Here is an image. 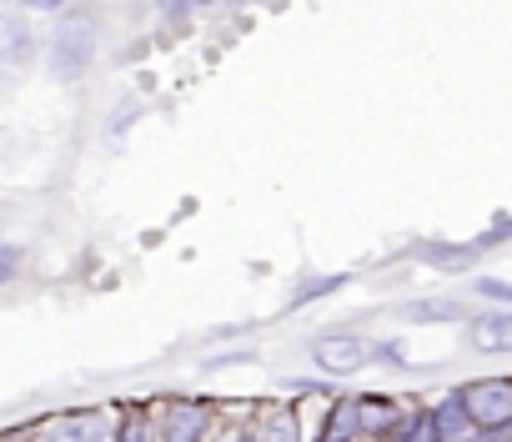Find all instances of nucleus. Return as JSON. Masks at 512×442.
Returning a JSON list of instances; mask_svg holds the SVG:
<instances>
[{"instance_id":"nucleus-20","label":"nucleus","mask_w":512,"mask_h":442,"mask_svg":"<svg viewBox=\"0 0 512 442\" xmlns=\"http://www.w3.org/2000/svg\"><path fill=\"white\" fill-rule=\"evenodd\" d=\"M186 6H211V0H186Z\"/></svg>"},{"instance_id":"nucleus-11","label":"nucleus","mask_w":512,"mask_h":442,"mask_svg":"<svg viewBox=\"0 0 512 442\" xmlns=\"http://www.w3.org/2000/svg\"><path fill=\"white\" fill-rule=\"evenodd\" d=\"M151 437H156V417H151L146 407H126V412L116 417L111 442H151Z\"/></svg>"},{"instance_id":"nucleus-6","label":"nucleus","mask_w":512,"mask_h":442,"mask_svg":"<svg viewBox=\"0 0 512 442\" xmlns=\"http://www.w3.org/2000/svg\"><path fill=\"white\" fill-rule=\"evenodd\" d=\"M427 412H432V422H437L442 442H467V437L477 432V427H472V412H467V402H462V387H452V392L432 397V402H427Z\"/></svg>"},{"instance_id":"nucleus-7","label":"nucleus","mask_w":512,"mask_h":442,"mask_svg":"<svg viewBox=\"0 0 512 442\" xmlns=\"http://www.w3.org/2000/svg\"><path fill=\"white\" fill-rule=\"evenodd\" d=\"M407 407L397 397H382V392H367L362 397V442H387L397 427H402Z\"/></svg>"},{"instance_id":"nucleus-5","label":"nucleus","mask_w":512,"mask_h":442,"mask_svg":"<svg viewBox=\"0 0 512 442\" xmlns=\"http://www.w3.org/2000/svg\"><path fill=\"white\" fill-rule=\"evenodd\" d=\"M251 442H307V437H302V412H297V402H272V407L256 412Z\"/></svg>"},{"instance_id":"nucleus-3","label":"nucleus","mask_w":512,"mask_h":442,"mask_svg":"<svg viewBox=\"0 0 512 442\" xmlns=\"http://www.w3.org/2000/svg\"><path fill=\"white\" fill-rule=\"evenodd\" d=\"M312 362L327 377H352L372 362V342H362L352 332H327V337H312Z\"/></svg>"},{"instance_id":"nucleus-16","label":"nucleus","mask_w":512,"mask_h":442,"mask_svg":"<svg viewBox=\"0 0 512 442\" xmlns=\"http://www.w3.org/2000/svg\"><path fill=\"white\" fill-rule=\"evenodd\" d=\"M472 292L487 297V302H497V307H512V282H502V277H477Z\"/></svg>"},{"instance_id":"nucleus-4","label":"nucleus","mask_w":512,"mask_h":442,"mask_svg":"<svg viewBox=\"0 0 512 442\" xmlns=\"http://www.w3.org/2000/svg\"><path fill=\"white\" fill-rule=\"evenodd\" d=\"M41 442H111V417L101 407H81V412H56L41 427Z\"/></svg>"},{"instance_id":"nucleus-14","label":"nucleus","mask_w":512,"mask_h":442,"mask_svg":"<svg viewBox=\"0 0 512 442\" xmlns=\"http://www.w3.org/2000/svg\"><path fill=\"white\" fill-rule=\"evenodd\" d=\"M347 282H352L347 272H337V277H317V282H307V287L292 292V307H307V302H317V297H332V292H342Z\"/></svg>"},{"instance_id":"nucleus-18","label":"nucleus","mask_w":512,"mask_h":442,"mask_svg":"<svg viewBox=\"0 0 512 442\" xmlns=\"http://www.w3.org/2000/svg\"><path fill=\"white\" fill-rule=\"evenodd\" d=\"M467 442H512V427L507 432H472Z\"/></svg>"},{"instance_id":"nucleus-8","label":"nucleus","mask_w":512,"mask_h":442,"mask_svg":"<svg viewBox=\"0 0 512 442\" xmlns=\"http://www.w3.org/2000/svg\"><path fill=\"white\" fill-rule=\"evenodd\" d=\"M317 442H362V397H332Z\"/></svg>"},{"instance_id":"nucleus-9","label":"nucleus","mask_w":512,"mask_h":442,"mask_svg":"<svg viewBox=\"0 0 512 442\" xmlns=\"http://www.w3.org/2000/svg\"><path fill=\"white\" fill-rule=\"evenodd\" d=\"M467 337L477 352H512V312H482L467 322Z\"/></svg>"},{"instance_id":"nucleus-21","label":"nucleus","mask_w":512,"mask_h":442,"mask_svg":"<svg viewBox=\"0 0 512 442\" xmlns=\"http://www.w3.org/2000/svg\"><path fill=\"white\" fill-rule=\"evenodd\" d=\"M231 6H246V0H231Z\"/></svg>"},{"instance_id":"nucleus-12","label":"nucleus","mask_w":512,"mask_h":442,"mask_svg":"<svg viewBox=\"0 0 512 442\" xmlns=\"http://www.w3.org/2000/svg\"><path fill=\"white\" fill-rule=\"evenodd\" d=\"M387 442H442V432H437V422H432L427 407H407L402 427H397Z\"/></svg>"},{"instance_id":"nucleus-10","label":"nucleus","mask_w":512,"mask_h":442,"mask_svg":"<svg viewBox=\"0 0 512 442\" xmlns=\"http://www.w3.org/2000/svg\"><path fill=\"white\" fill-rule=\"evenodd\" d=\"M86 61H91V26H66L61 41H56V66L71 76V71H81Z\"/></svg>"},{"instance_id":"nucleus-2","label":"nucleus","mask_w":512,"mask_h":442,"mask_svg":"<svg viewBox=\"0 0 512 442\" xmlns=\"http://www.w3.org/2000/svg\"><path fill=\"white\" fill-rule=\"evenodd\" d=\"M216 427V407L206 397H166L161 417H156V437L161 442H206Z\"/></svg>"},{"instance_id":"nucleus-17","label":"nucleus","mask_w":512,"mask_h":442,"mask_svg":"<svg viewBox=\"0 0 512 442\" xmlns=\"http://www.w3.org/2000/svg\"><path fill=\"white\" fill-rule=\"evenodd\" d=\"M372 357L382 367H407V347L402 342H372Z\"/></svg>"},{"instance_id":"nucleus-13","label":"nucleus","mask_w":512,"mask_h":442,"mask_svg":"<svg viewBox=\"0 0 512 442\" xmlns=\"http://www.w3.org/2000/svg\"><path fill=\"white\" fill-rule=\"evenodd\" d=\"M402 317L407 322H462V307L457 302H407Z\"/></svg>"},{"instance_id":"nucleus-1","label":"nucleus","mask_w":512,"mask_h":442,"mask_svg":"<svg viewBox=\"0 0 512 442\" xmlns=\"http://www.w3.org/2000/svg\"><path fill=\"white\" fill-rule=\"evenodd\" d=\"M462 402H467L477 432H507L512 427V377L462 382Z\"/></svg>"},{"instance_id":"nucleus-15","label":"nucleus","mask_w":512,"mask_h":442,"mask_svg":"<svg viewBox=\"0 0 512 442\" xmlns=\"http://www.w3.org/2000/svg\"><path fill=\"white\" fill-rule=\"evenodd\" d=\"M26 51H31L26 26H21V21H11V16H0V56H26Z\"/></svg>"},{"instance_id":"nucleus-19","label":"nucleus","mask_w":512,"mask_h":442,"mask_svg":"<svg viewBox=\"0 0 512 442\" xmlns=\"http://www.w3.org/2000/svg\"><path fill=\"white\" fill-rule=\"evenodd\" d=\"M21 6H31V11H61L66 0H21Z\"/></svg>"}]
</instances>
